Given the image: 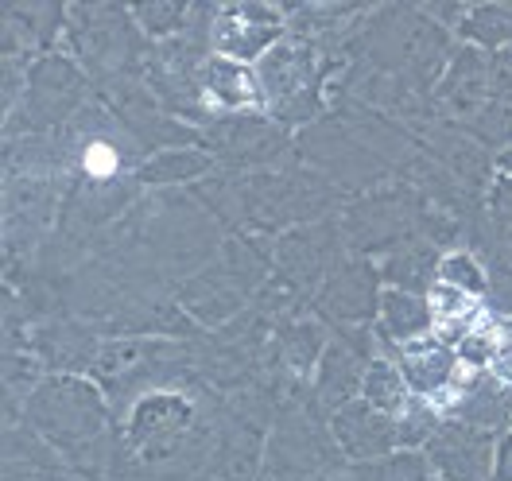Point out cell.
<instances>
[{"label": "cell", "instance_id": "1", "mask_svg": "<svg viewBox=\"0 0 512 481\" xmlns=\"http://www.w3.org/2000/svg\"><path fill=\"white\" fill-rule=\"evenodd\" d=\"M35 431L63 454L74 450H97L105 435V404L94 385L74 381V377H55L43 388H35L28 404Z\"/></svg>", "mask_w": 512, "mask_h": 481}, {"label": "cell", "instance_id": "2", "mask_svg": "<svg viewBox=\"0 0 512 481\" xmlns=\"http://www.w3.org/2000/svg\"><path fill=\"white\" fill-rule=\"evenodd\" d=\"M260 86L268 94L272 113L284 125H299L319 109V74H315V59L307 47H291L280 43L276 51L264 55L260 66Z\"/></svg>", "mask_w": 512, "mask_h": 481}, {"label": "cell", "instance_id": "3", "mask_svg": "<svg viewBox=\"0 0 512 481\" xmlns=\"http://www.w3.org/2000/svg\"><path fill=\"white\" fill-rule=\"evenodd\" d=\"M330 435L353 462H377L404 447V427L396 416H384L377 408H369L365 400H353L342 412L330 419Z\"/></svg>", "mask_w": 512, "mask_h": 481}, {"label": "cell", "instance_id": "4", "mask_svg": "<svg viewBox=\"0 0 512 481\" xmlns=\"http://www.w3.org/2000/svg\"><path fill=\"white\" fill-rule=\"evenodd\" d=\"M319 311L326 319L342 326H365L373 315H381V291H377V272L365 260H346L330 268L319 295Z\"/></svg>", "mask_w": 512, "mask_h": 481}, {"label": "cell", "instance_id": "5", "mask_svg": "<svg viewBox=\"0 0 512 481\" xmlns=\"http://www.w3.org/2000/svg\"><path fill=\"white\" fill-rule=\"evenodd\" d=\"M191 427V408L179 396H144L132 412V450L140 458H167Z\"/></svg>", "mask_w": 512, "mask_h": 481}, {"label": "cell", "instance_id": "6", "mask_svg": "<svg viewBox=\"0 0 512 481\" xmlns=\"http://www.w3.org/2000/svg\"><path fill=\"white\" fill-rule=\"evenodd\" d=\"M249 260L253 257H245L241 249H229V260H225L222 268H210L206 276H198L191 284V291H187L194 315L218 322L229 311H237L245 303L249 288L256 284V272L249 268Z\"/></svg>", "mask_w": 512, "mask_h": 481}, {"label": "cell", "instance_id": "7", "mask_svg": "<svg viewBox=\"0 0 512 481\" xmlns=\"http://www.w3.org/2000/svg\"><path fill=\"white\" fill-rule=\"evenodd\" d=\"M280 28L284 24L268 4H233V8H222L214 24V43L225 59H256L276 43Z\"/></svg>", "mask_w": 512, "mask_h": 481}, {"label": "cell", "instance_id": "8", "mask_svg": "<svg viewBox=\"0 0 512 481\" xmlns=\"http://www.w3.org/2000/svg\"><path fill=\"white\" fill-rule=\"evenodd\" d=\"M427 462L443 481H485L493 474V450L474 427H447L427 439Z\"/></svg>", "mask_w": 512, "mask_h": 481}, {"label": "cell", "instance_id": "9", "mask_svg": "<svg viewBox=\"0 0 512 481\" xmlns=\"http://www.w3.org/2000/svg\"><path fill=\"white\" fill-rule=\"evenodd\" d=\"M439 101L450 117L458 121H478L481 113L497 101L493 97V70H489V59H481L478 51H462L454 63H450L447 78L439 86Z\"/></svg>", "mask_w": 512, "mask_h": 481}, {"label": "cell", "instance_id": "10", "mask_svg": "<svg viewBox=\"0 0 512 481\" xmlns=\"http://www.w3.org/2000/svg\"><path fill=\"white\" fill-rule=\"evenodd\" d=\"M82 101V78L78 70L63 59H43L35 63L32 78H28V109H32L35 125H55L70 117Z\"/></svg>", "mask_w": 512, "mask_h": 481}, {"label": "cell", "instance_id": "11", "mask_svg": "<svg viewBox=\"0 0 512 481\" xmlns=\"http://www.w3.org/2000/svg\"><path fill=\"white\" fill-rule=\"evenodd\" d=\"M400 365H404V381L412 392L435 396L447 388L450 373H454V353L439 338H419V342L400 350Z\"/></svg>", "mask_w": 512, "mask_h": 481}, {"label": "cell", "instance_id": "12", "mask_svg": "<svg viewBox=\"0 0 512 481\" xmlns=\"http://www.w3.org/2000/svg\"><path fill=\"white\" fill-rule=\"evenodd\" d=\"M381 334L400 342V346H412L419 338H427V330L435 326L431 319V303L423 295H412V291H400V288H388L381 291Z\"/></svg>", "mask_w": 512, "mask_h": 481}, {"label": "cell", "instance_id": "13", "mask_svg": "<svg viewBox=\"0 0 512 481\" xmlns=\"http://www.w3.org/2000/svg\"><path fill=\"white\" fill-rule=\"evenodd\" d=\"M365 369L346 346H326L319 357V400L326 408L342 412L346 404H353V392H361Z\"/></svg>", "mask_w": 512, "mask_h": 481}, {"label": "cell", "instance_id": "14", "mask_svg": "<svg viewBox=\"0 0 512 481\" xmlns=\"http://www.w3.org/2000/svg\"><path fill=\"white\" fill-rule=\"evenodd\" d=\"M408 396H412V388L404 381V373L396 369V365H388V361H373V365H365V381H361V400L369 404V408H377L384 416H404V408H408Z\"/></svg>", "mask_w": 512, "mask_h": 481}, {"label": "cell", "instance_id": "15", "mask_svg": "<svg viewBox=\"0 0 512 481\" xmlns=\"http://www.w3.org/2000/svg\"><path fill=\"white\" fill-rule=\"evenodd\" d=\"M206 94L222 109H241V105L260 101V78H253L245 66L229 63V59H214L206 66Z\"/></svg>", "mask_w": 512, "mask_h": 481}, {"label": "cell", "instance_id": "16", "mask_svg": "<svg viewBox=\"0 0 512 481\" xmlns=\"http://www.w3.org/2000/svg\"><path fill=\"white\" fill-rule=\"evenodd\" d=\"M322 229H330V225L299 229L280 245V260L288 272H295V280H319L322 276V268H326L322 257H330V237Z\"/></svg>", "mask_w": 512, "mask_h": 481}, {"label": "cell", "instance_id": "17", "mask_svg": "<svg viewBox=\"0 0 512 481\" xmlns=\"http://www.w3.org/2000/svg\"><path fill=\"white\" fill-rule=\"evenodd\" d=\"M439 268H443V260H435V253H431L427 245H412V249L388 257V264L381 268V276L392 288L423 295V291L431 288V280L439 276Z\"/></svg>", "mask_w": 512, "mask_h": 481}, {"label": "cell", "instance_id": "18", "mask_svg": "<svg viewBox=\"0 0 512 481\" xmlns=\"http://www.w3.org/2000/svg\"><path fill=\"white\" fill-rule=\"evenodd\" d=\"M431 303V319L435 326L447 334V338H466V330L478 322V295H466V291L450 288V284H439L427 295Z\"/></svg>", "mask_w": 512, "mask_h": 481}, {"label": "cell", "instance_id": "19", "mask_svg": "<svg viewBox=\"0 0 512 481\" xmlns=\"http://www.w3.org/2000/svg\"><path fill=\"white\" fill-rule=\"evenodd\" d=\"M462 35L466 43L474 47H485V51H505L512 47V4H481L466 16L462 24Z\"/></svg>", "mask_w": 512, "mask_h": 481}, {"label": "cell", "instance_id": "20", "mask_svg": "<svg viewBox=\"0 0 512 481\" xmlns=\"http://www.w3.org/2000/svg\"><path fill=\"white\" fill-rule=\"evenodd\" d=\"M353 481H431V462L423 454H388L377 462H357Z\"/></svg>", "mask_w": 512, "mask_h": 481}, {"label": "cell", "instance_id": "21", "mask_svg": "<svg viewBox=\"0 0 512 481\" xmlns=\"http://www.w3.org/2000/svg\"><path fill=\"white\" fill-rule=\"evenodd\" d=\"M214 167V160L206 156V152H160L156 160L144 163V171H140V179L144 183H179V179H198V175H206Z\"/></svg>", "mask_w": 512, "mask_h": 481}, {"label": "cell", "instance_id": "22", "mask_svg": "<svg viewBox=\"0 0 512 481\" xmlns=\"http://www.w3.org/2000/svg\"><path fill=\"white\" fill-rule=\"evenodd\" d=\"M501 338H505V322L478 319L466 330V338L458 342L462 361H466V365H493V361H497V350H501Z\"/></svg>", "mask_w": 512, "mask_h": 481}, {"label": "cell", "instance_id": "23", "mask_svg": "<svg viewBox=\"0 0 512 481\" xmlns=\"http://www.w3.org/2000/svg\"><path fill=\"white\" fill-rule=\"evenodd\" d=\"M470 132L481 144H509L512 148V105L509 101H493L478 121H470Z\"/></svg>", "mask_w": 512, "mask_h": 481}, {"label": "cell", "instance_id": "24", "mask_svg": "<svg viewBox=\"0 0 512 481\" xmlns=\"http://www.w3.org/2000/svg\"><path fill=\"white\" fill-rule=\"evenodd\" d=\"M439 276H443V284L466 291V295H478V299H481V291H485V276H481L478 260L466 257V253H454V257L443 260Z\"/></svg>", "mask_w": 512, "mask_h": 481}, {"label": "cell", "instance_id": "25", "mask_svg": "<svg viewBox=\"0 0 512 481\" xmlns=\"http://www.w3.org/2000/svg\"><path fill=\"white\" fill-rule=\"evenodd\" d=\"M132 16H136V24H140L144 32L167 35L187 20V8L175 4V0H171V4H140V8H132Z\"/></svg>", "mask_w": 512, "mask_h": 481}, {"label": "cell", "instance_id": "26", "mask_svg": "<svg viewBox=\"0 0 512 481\" xmlns=\"http://www.w3.org/2000/svg\"><path fill=\"white\" fill-rule=\"evenodd\" d=\"M82 167H86L90 175H97V179L113 175V171H117V148L105 144V140H90L86 152H82Z\"/></svg>", "mask_w": 512, "mask_h": 481}, {"label": "cell", "instance_id": "27", "mask_svg": "<svg viewBox=\"0 0 512 481\" xmlns=\"http://www.w3.org/2000/svg\"><path fill=\"white\" fill-rule=\"evenodd\" d=\"M489 70H493V97L512 105V47L497 51V55L489 59Z\"/></svg>", "mask_w": 512, "mask_h": 481}, {"label": "cell", "instance_id": "28", "mask_svg": "<svg viewBox=\"0 0 512 481\" xmlns=\"http://www.w3.org/2000/svg\"><path fill=\"white\" fill-rule=\"evenodd\" d=\"M489 210H493V222L501 225V229H512V179L509 175H501V179L493 183V191H489Z\"/></svg>", "mask_w": 512, "mask_h": 481}, {"label": "cell", "instance_id": "29", "mask_svg": "<svg viewBox=\"0 0 512 481\" xmlns=\"http://www.w3.org/2000/svg\"><path fill=\"white\" fill-rule=\"evenodd\" d=\"M493 481H512V431L493 447Z\"/></svg>", "mask_w": 512, "mask_h": 481}, {"label": "cell", "instance_id": "30", "mask_svg": "<svg viewBox=\"0 0 512 481\" xmlns=\"http://www.w3.org/2000/svg\"><path fill=\"white\" fill-rule=\"evenodd\" d=\"M497 373L505 377V381H512V322H505V338H501V350H497Z\"/></svg>", "mask_w": 512, "mask_h": 481}, {"label": "cell", "instance_id": "31", "mask_svg": "<svg viewBox=\"0 0 512 481\" xmlns=\"http://www.w3.org/2000/svg\"><path fill=\"white\" fill-rule=\"evenodd\" d=\"M501 175H509V179H512V148H505V152H501Z\"/></svg>", "mask_w": 512, "mask_h": 481}]
</instances>
